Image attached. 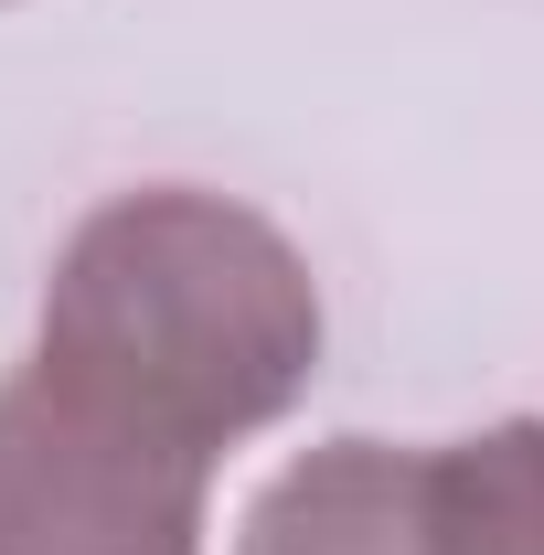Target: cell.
Instances as JSON below:
<instances>
[{"mask_svg":"<svg viewBox=\"0 0 544 555\" xmlns=\"http://www.w3.org/2000/svg\"><path fill=\"white\" fill-rule=\"evenodd\" d=\"M235 555H544V416L438 449L321 438L246 502Z\"/></svg>","mask_w":544,"mask_h":555,"instance_id":"cell-2","label":"cell"},{"mask_svg":"<svg viewBox=\"0 0 544 555\" xmlns=\"http://www.w3.org/2000/svg\"><path fill=\"white\" fill-rule=\"evenodd\" d=\"M33 363L224 460L310 396L321 288L268 214L193 182H139L65 235Z\"/></svg>","mask_w":544,"mask_h":555,"instance_id":"cell-1","label":"cell"},{"mask_svg":"<svg viewBox=\"0 0 544 555\" xmlns=\"http://www.w3.org/2000/svg\"><path fill=\"white\" fill-rule=\"evenodd\" d=\"M213 449L22 363L0 385V555H204Z\"/></svg>","mask_w":544,"mask_h":555,"instance_id":"cell-3","label":"cell"}]
</instances>
